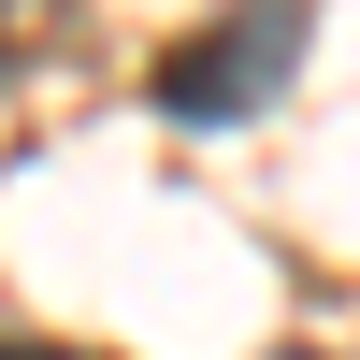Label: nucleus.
<instances>
[{
	"label": "nucleus",
	"mask_w": 360,
	"mask_h": 360,
	"mask_svg": "<svg viewBox=\"0 0 360 360\" xmlns=\"http://www.w3.org/2000/svg\"><path fill=\"white\" fill-rule=\"evenodd\" d=\"M0 360H101V346H44V332H0Z\"/></svg>",
	"instance_id": "7ed1b4c3"
},
{
	"label": "nucleus",
	"mask_w": 360,
	"mask_h": 360,
	"mask_svg": "<svg viewBox=\"0 0 360 360\" xmlns=\"http://www.w3.org/2000/svg\"><path fill=\"white\" fill-rule=\"evenodd\" d=\"M58 44H72V0H0V86H15V72H44Z\"/></svg>",
	"instance_id": "f03ea898"
},
{
	"label": "nucleus",
	"mask_w": 360,
	"mask_h": 360,
	"mask_svg": "<svg viewBox=\"0 0 360 360\" xmlns=\"http://www.w3.org/2000/svg\"><path fill=\"white\" fill-rule=\"evenodd\" d=\"M274 360H317V346H274Z\"/></svg>",
	"instance_id": "20e7f679"
},
{
	"label": "nucleus",
	"mask_w": 360,
	"mask_h": 360,
	"mask_svg": "<svg viewBox=\"0 0 360 360\" xmlns=\"http://www.w3.org/2000/svg\"><path fill=\"white\" fill-rule=\"evenodd\" d=\"M288 58H303V0H231L217 29H188V44L159 58V115H173V130H217V115H259Z\"/></svg>",
	"instance_id": "f257e3e1"
}]
</instances>
